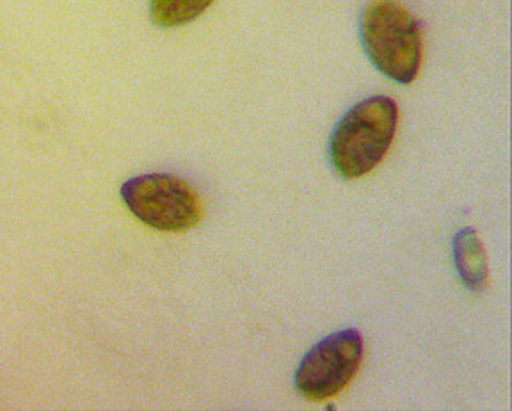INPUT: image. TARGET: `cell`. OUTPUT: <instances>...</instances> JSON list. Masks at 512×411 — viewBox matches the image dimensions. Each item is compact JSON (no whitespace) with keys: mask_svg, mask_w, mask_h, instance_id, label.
I'll return each mask as SVG.
<instances>
[{"mask_svg":"<svg viewBox=\"0 0 512 411\" xmlns=\"http://www.w3.org/2000/svg\"><path fill=\"white\" fill-rule=\"evenodd\" d=\"M363 337L360 331H336L304 355L296 372V388L308 401H328L349 387L360 371Z\"/></svg>","mask_w":512,"mask_h":411,"instance_id":"277c9868","label":"cell"},{"mask_svg":"<svg viewBox=\"0 0 512 411\" xmlns=\"http://www.w3.org/2000/svg\"><path fill=\"white\" fill-rule=\"evenodd\" d=\"M399 107L392 97H370L347 111L329 139V159L347 180L376 170L392 148Z\"/></svg>","mask_w":512,"mask_h":411,"instance_id":"6da1fadb","label":"cell"},{"mask_svg":"<svg viewBox=\"0 0 512 411\" xmlns=\"http://www.w3.org/2000/svg\"><path fill=\"white\" fill-rule=\"evenodd\" d=\"M361 43L379 72L397 84L415 81L422 66V34L397 0H372L361 15Z\"/></svg>","mask_w":512,"mask_h":411,"instance_id":"7a4b0ae2","label":"cell"},{"mask_svg":"<svg viewBox=\"0 0 512 411\" xmlns=\"http://www.w3.org/2000/svg\"><path fill=\"white\" fill-rule=\"evenodd\" d=\"M127 209L144 225L159 232H185L203 218L200 196L182 178L173 175H143L121 186Z\"/></svg>","mask_w":512,"mask_h":411,"instance_id":"3957f363","label":"cell"},{"mask_svg":"<svg viewBox=\"0 0 512 411\" xmlns=\"http://www.w3.org/2000/svg\"><path fill=\"white\" fill-rule=\"evenodd\" d=\"M452 255L464 287L472 292L484 291L489 282L488 258L473 228L457 232L452 241Z\"/></svg>","mask_w":512,"mask_h":411,"instance_id":"5b68a950","label":"cell"},{"mask_svg":"<svg viewBox=\"0 0 512 411\" xmlns=\"http://www.w3.org/2000/svg\"><path fill=\"white\" fill-rule=\"evenodd\" d=\"M214 0H152V20L159 27L171 29L191 24L201 17Z\"/></svg>","mask_w":512,"mask_h":411,"instance_id":"8992f818","label":"cell"}]
</instances>
